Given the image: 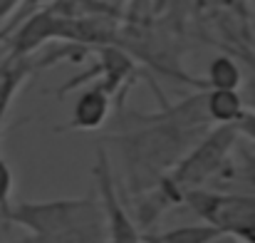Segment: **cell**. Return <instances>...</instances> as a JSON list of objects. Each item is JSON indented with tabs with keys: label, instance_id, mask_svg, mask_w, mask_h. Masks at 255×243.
I'll return each instance as SVG.
<instances>
[{
	"label": "cell",
	"instance_id": "1",
	"mask_svg": "<svg viewBox=\"0 0 255 243\" xmlns=\"http://www.w3.org/2000/svg\"><path fill=\"white\" fill-rule=\"evenodd\" d=\"M134 119L141 122V129L124 132L112 142L124 159L129 189L141 196L169 174L206 129L183 127L156 114H134Z\"/></svg>",
	"mask_w": 255,
	"mask_h": 243
},
{
	"label": "cell",
	"instance_id": "2",
	"mask_svg": "<svg viewBox=\"0 0 255 243\" xmlns=\"http://www.w3.org/2000/svg\"><path fill=\"white\" fill-rule=\"evenodd\" d=\"M236 139H238L236 124H216L213 129H206L193 142V147L176 162V166L156 184V189L169 201V206L181 204L186 191L201 189L213 174H218Z\"/></svg>",
	"mask_w": 255,
	"mask_h": 243
},
{
	"label": "cell",
	"instance_id": "3",
	"mask_svg": "<svg viewBox=\"0 0 255 243\" xmlns=\"http://www.w3.org/2000/svg\"><path fill=\"white\" fill-rule=\"evenodd\" d=\"M5 224H15L30 236H47L70 229H80L87 224L102 221V206L97 196L82 199H52V201H20L7 209L0 219Z\"/></svg>",
	"mask_w": 255,
	"mask_h": 243
},
{
	"label": "cell",
	"instance_id": "4",
	"mask_svg": "<svg viewBox=\"0 0 255 243\" xmlns=\"http://www.w3.org/2000/svg\"><path fill=\"white\" fill-rule=\"evenodd\" d=\"M183 201L203 219V224L216 226L221 234L238 236L255 224V196L251 194H216L193 189L183 194Z\"/></svg>",
	"mask_w": 255,
	"mask_h": 243
},
{
	"label": "cell",
	"instance_id": "5",
	"mask_svg": "<svg viewBox=\"0 0 255 243\" xmlns=\"http://www.w3.org/2000/svg\"><path fill=\"white\" fill-rule=\"evenodd\" d=\"M92 176L97 184V201L102 206V224H104V234L109 243H141V231L139 224L131 219V214L127 211V206L122 204L117 186H114V176H112V164L107 152L99 147L97 149V162L92 166Z\"/></svg>",
	"mask_w": 255,
	"mask_h": 243
},
{
	"label": "cell",
	"instance_id": "6",
	"mask_svg": "<svg viewBox=\"0 0 255 243\" xmlns=\"http://www.w3.org/2000/svg\"><path fill=\"white\" fill-rule=\"evenodd\" d=\"M109 109H112V94L99 82H94V84H89L85 92L77 97V102L72 107V117H70L67 129L94 132V129H99L107 122Z\"/></svg>",
	"mask_w": 255,
	"mask_h": 243
},
{
	"label": "cell",
	"instance_id": "7",
	"mask_svg": "<svg viewBox=\"0 0 255 243\" xmlns=\"http://www.w3.org/2000/svg\"><path fill=\"white\" fill-rule=\"evenodd\" d=\"M60 27H62V20L55 17L52 12H37V15L27 17L10 40V60H20V57L30 55L32 50H37L45 40L57 37Z\"/></svg>",
	"mask_w": 255,
	"mask_h": 243
},
{
	"label": "cell",
	"instance_id": "8",
	"mask_svg": "<svg viewBox=\"0 0 255 243\" xmlns=\"http://www.w3.org/2000/svg\"><path fill=\"white\" fill-rule=\"evenodd\" d=\"M131 72H134V62L117 47H102L99 50V65L97 70L87 72V75H102L99 84L114 97V92L119 87H124L127 82L131 80Z\"/></svg>",
	"mask_w": 255,
	"mask_h": 243
},
{
	"label": "cell",
	"instance_id": "9",
	"mask_svg": "<svg viewBox=\"0 0 255 243\" xmlns=\"http://www.w3.org/2000/svg\"><path fill=\"white\" fill-rule=\"evenodd\" d=\"M203 107L213 124H236L246 112V102L238 89H203Z\"/></svg>",
	"mask_w": 255,
	"mask_h": 243
},
{
	"label": "cell",
	"instance_id": "10",
	"mask_svg": "<svg viewBox=\"0 0 255 243\" xmlns=\"http://www.w3.org/2000/svg\"><path fill=\"white\" fill-rule=\"evenodd\" d=\"M243 84V70L228 55H218L206 67L203 89H238Z\"/></svg>",
	"mask_w": 255,
	"mask_h": 243
},
{
	"label": "cell",
	"instance_id": "11",
	"mask_svg": "<svg viewBox=\"0 0 255 243\" xmlns=\"http://www.w3.org/2000/svg\"><path fill=\"white\" fill-rule=\"evenodd\" d=\"M10 243H109L104 234V224H87L80 229H70V231H60V234H47V236H27L22 241H10Z\"/></svg>",
	"mask_w": 255,
	"mask_h": 243
},
{
	"label": "cell",
	"instance_id": "12",
	"mask_svg": "<svg viewBox=\"0 0 255 243\" xmlns=\"http://www.w3.org/2000/svg\"><path fill=\"white\" fill-rule=\"evenodd\" d=\"M221 231L211 224H188V226H176L164 234H159V243H208L213 241Z\"/></svg>",
	"mask_w": 255,
	"mask_h": 243
},
{
	"label": "cell",
	"instance_id": "13",
	"mask_svg": "<svg viewBox=\"0 0 255 243\" xmlns=\"http://www.w3.org/2000/svg\"><path fill=\"white\" fill-rule=\"evenodd\" d=\"M12 191H15V174H12L10 164L0 157V219L12 206Z\"/></svg>",
	"mask_w": 255,
	"mask_h": 243
},
{
	"label": "cell",
	"instance_id": "14",
	"mask_svg": "<svg viewBox=\"0 0 255 243\" xmlns=\"http://www.w3.org/2000/svg\"><path fill=\"white\" fill-rule=\"evenodd\" d=\"M236 129L255 147V112H243V117L236 122Z\"/></svg>",
	"mask_w": 255,
	"mask_h": 243
},
{
	"label": "cell",
	"instance_id": "15",
	"mask_svg": "<svg viewBox=\"0 0 255 243\" xmlns=\"http://www.w3.org/2000/svg\"><path fill=\"white\" fill-rule=\"evenodd\" d=\"M15 5H17V0H0V20H2Z\"/></svg>",
	"mask_w": 255,
	"mask_h": 243
},
{
	"label": "cell",
	"instance_id": "16",
	"mask_svg": "<svg viewBox=\"0 0 255 243\" xmlns=\"http://www.w3.org/2000/svg\"><path fill=\"white\" fill-rule=\"evenodd\" d=\"M208 243H241L236 236H231V234H218L213 241H208Z\"/></svg>",
	"mask_w": 255,
	"mask_h": 243
},
{
	"label": "cell",
	"instance_id": "17",
	"mask_svg": "<svg viewBox=\"0 0 255 243\" xmlns=\"http://www.w3.org/2000/svg\"><path fill=\"white\" fill-rule=\"evenodd\" d=\"M141 243H159L156 236H141Z\"/></svg>",
	"mask_w": 255,
	"mask_h": 243
},
{
	"label": "cell",
	"instance_id": "18",
	"mask_svg": "<svg viewBox=\"0 0 255 243\" xmlns=\"http://www.w3.org/2000/svg\"><path fill=\"white\" fill-rule=\"evenodd\" d=\"M251 2H253V7H255V0H251Z\"/></svg>",
	"mask_w": 255,
	"mask_h": 243
}]
</instances>
